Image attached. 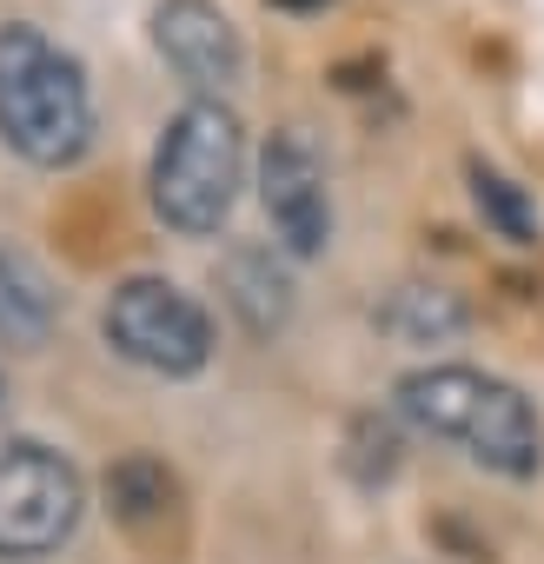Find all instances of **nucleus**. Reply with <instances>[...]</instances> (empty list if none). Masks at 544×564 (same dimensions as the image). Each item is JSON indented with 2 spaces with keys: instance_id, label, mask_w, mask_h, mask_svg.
Instances as JSON below:
<instances>
[{
  "instance_id": "f257e3e1",
  "label": "nucleus",
  "mask_w": 544,
  "mask_h": 564,
  "mask_svg": "<svg viewBox=\"0 0 544 564\" xmlns=\"http://www.w3.org/2000/svg\"><path fill=\"white\" fill-rule=\"evenodd\" d=\"M392 412L425 432L465 445L498 478H531L544 465V425L531 399L511 379H491L478 366H418L392 386Z\"/></svg>"
},
{
  "instance_id": "f03ea898",
  "label": "nucleus",
  "mask_w": 544,
  "mask_h": 564,
  "mask_svg": "<svg viewBox=\"0 0 544 564\" xmlns=\"http://www.w3.org/2000/svg\"><path fill=\"white\" fill-rule=\"evenodd\" d=\"M0 140L28 166H74L94 147V87L87 67L28 21L0 28Z\"/></svg>"
},
{
  "instance_id": "7ed1b4c3",
  "label": "nucleus",
  "mask_w": 544,
  "mask_h": 564,
  "mask_svg": "<svg viewBox=\"0 0 544 564\" xmlns=\"http://www.w3.org/2000/svg\"><path fill=\"white\" fill-rule=\"evenodd\" d=\"M246 186V127L226 100H186L160 147H153V173H146V193H153V213L186 232V239H206L226 226L232 199Z\"/></svg>"
},
{
  "instance_id": "20e7f679",
  "label": "nucleus",
  "mask_w": 544,
  "mask_h": 564,
  "mask_svg": "<svg viewBox=\"0 0 544 564\" xmlns=\"http://www.w3.org/2000/svg\"><path fill=\"white\" fill-rule=\"evenodd\" d=\"M87 511V485L67 452L41 438L0 445V564H41L54 557Z\"/></svg>"
},
{
  "instance_id": "39448f33",
  "label": "nucleus",
  "mask_w": 544,
  "mask_h": 564,
  "mask_svg": "<svg viewBox=\"0 0 544 564\" xmlns=\"http://www.w3.org/2000/svg\"><path fill=\"white\" fill-rule=\"evenodd\" d=\"M100 333H107V346L127 366H140L153 379H193L213 359V319H206V306L186 286L153 279V272L120 279L107 313H100Z\"/></svg>"
},
{
  "instance_id": "423d86ee",
  "label": "nucleus",
  "mask_w": 544,
  "mask_h": 564,
  "mask_svg": "<svg viewBox=\"0 0 544 564\" xmlns=\"http://www.w3.org/2000/svg\"><path fill=\"white\" fill-rule=\"evenodd\" d=\"M259 206L280 232V246L293 259H319L333 246V186H326V160L300 127H280L259 153Z\"/></svg>"
},
{
  "instance_id": "0eeeda50",
  "label": "nucleus",
  "mask_w": 544,
  "mask_h": 564,
  "mask_svg": "<svg viewBox=\"0 0 544 564\" xmlns=\"http://www.w3.org/2000/svg\"><path fill=\"white\" fill-rule=\"evenodd\" d=\"M153 47L193 87V100H226L246 80V41L213 0H160L153 8Z\"/></svg>"
},
{
  "instance_id": "6e6552de",
  "label": "nucleus",
  "mask_w": 544,
  "mask_h": 564,
  "mask_svg": "<svg viewBox=\"0 0 544 564\" xmlns=\"http://www.w3.org/2000/svg\"><path fill=\"white\" fill-rule=\"evenodd\" d=\"M54 319H61V293L41 272V259L0 239V346L34 352V346H47Z\"/></svg>"
},
{
  "instance_id": "1a4fd4ad",
  "label": "nucleus",
  "mask_w": 544,
  "mask_h": 564,
  "mask_svg": "<svg viewBox=\"0 0 544 564\" xmlns=\"http://www.w3.org/2000/svg\"><path fill=\"white\" fill-rule=\"evenodd\" d=\"M226 300L252 339H272L293 319V279L272 259V246H232L226 252Z\"/></svg>"
},
{
  "instance_id": "9d476101",
  "label": "nucleus",
  "mask_w": 544,
  "mask_h": 564,
  "mask_svg": "<svg viewBox=\"0 0 544 564\" xmlns=\"http://www.w3.org/2000/svg\"><path fill=\"white\" fill-rule=\"evenodd\" d=\"M379 333H392L399 346H445V339H458L465 326H471V306L458 300V293H445V286H392L385 300H379Z\"/></svg>"
},
{
  "instance_id": "9b49d317",
  "label": "nucleus",
  "mask_w": 544,
  "mask_h": 564,
  "mask_svg": "<svg viewBox=\"0 0 544 564\" xmlns=\"http://www.w3.org/2000/svg\"><path fill=\"white\" fill-rule=\"evenodd\" d=\"M173 498H179V485H173V471L153 452H127V458L107 465V505H113L120 524L146 531V524H160L173 511Z\"/></svg>"
},
{
  "instance_id": "f8f14e48",
  "label": "nucleus",
  "mask_w": 544,
  "mask_h": 564,
  "mask_svg": "<svg viewBox=\"0 0 544 564\" xmlns=\"http://www.w3.org/2000/svg\"><path fill=\"white\" fill-rule=\"evenodd\" d=\"M471 199H478V213H485L511 246H537V206H531V193H524L518 180H504L498 166L471 160Z\"/></svg>"
},
{
  "instance_id": "ddd939ff",
  "label": "nucleus",
  "mask_w": 544,
  "mask_h": 564,
  "mask_svg": "<svg viewBox=\"0 0 544 564\" xmlns=\"http://www.w3.org/2000/svg\"><path fill=\"white\" fill-rule=\"evenodd\" d=\"M346 471L359 485H385L399 471V425L385 412H359L346 425Z\"/></svg>"
},
{
  "instance_id": "4468645a",
  "label": "nucleus",
  "mask_w": 544,
  "mask_h": 564,
  "mask_svg": "<svg viewBox=\"0 0 544 564\" xmlns=\"http://www.w3.org/2000/svg\"><path fill=\"white\" fill-rule=\"evenodd\" d=\"M280 8H319V0H280Z\"/></svg>"
}]
</instances>
